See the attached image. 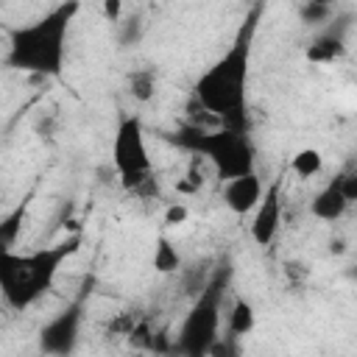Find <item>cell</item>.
I'll return each mask as SVG.
<instances>
[{
    "label": "cell",
    "mask_w": 357,
    "mask_h": 357,
    "mask_svg": "<svg viewBox=\"0 0 357 357\" xmlns=\"http://www.w3.org/2000/svg\"><path fill=\"white\" fill-rule=\"evenodd\" d=\"M265 0H257L245 20L240 22L231 45L220 53L192 84L195 103L220 126L234 131H248V75H251V50L254 33L262 17Z\"/></svg>",
    "instance_id": "obj_1"
},
{
    "label": "cell",
    "mask_w": 357,
    "mask_h": 357,
    "mask_svg": "<svg viewBox=\"0 0 357 357\" xmlns=\"http://www.w3.org/2000/svg\"><path fill=\"white\" fill-rule=\"evenodd\" d=\"M78 11L81 0H61L42 17L8 28L6 67L36 78H59L64 73L70 28Z\"/></svg>",
    "instance_id": "obj_2"
},
{
    "label": "cell",
    "mask_w": 357,
    "mask_h": 357,
    "mask_svg": "<svg viewBox=\"0 0 357 357\" xmlns=\"http://www.w3.org/2000/svg\"><path fill=\"white\" fill-rule=\"evenodd\" d=\"M231 268L218 265L212 268L206 284L192 296V304L178 326V337L173 349L187 357H204L209 354V346L220 337V321H223V298L229 290Z\"/></svg>",
    "instance_id": "obj_5"
},
{
    "label": "cell",
    "mask_w": 357,
    "mask_h": 357,
    "mask_svg": "<svg viewBox=\"0 0 357 357\" xmlns=\"http://www.w3.org/2000/svg\"><path fill=\"white\" fill-rule=\"evenodd\" d=\"M112 165L120 187L137 195L153 192V159L145 139V126L137 114H120L112 137Z\"/></svg>",
    "instance_id": "obj_6"
},
{
    "label": "cell",
    "mask_w": 357,
    "mask_h": 357,
    "mask_svg": "<svg viewBox=\"0 0 357 357\" xmlns=\"http://www.w3.org/2000/svg\"><path fill=\"white\" fill-rule=\"evenodd\" d=\"M312 3H324V6H332V8H335L340 0H312Z\"/></svg>",
    "instance_id": "obj_25"
},
{
    "label": "cell",
    "mask_w": 357,
    "mask_h": 357,
    "mask_svg": "<svg viewBox=\"0 0 357 357\" xmlns=\"http://www.w3.org/2000/svg\"><path fill=\"white\" fill-rule=\"evenodd\" d=\"M324 170V153L318 148H301L290 159V173L298 178H315Z\"/></svg>",
    "instance_id": "obj_15"
},
{
    "label": "cell",
    "mask_w": 357,
    "mask_h": 357,
    "mask_svg": "<svg viewBox=\"0 0 357 357\" xmlns=\"http://www.w3.org/2000/svg\"><path fill=\"white\" fill-rule=\"evenodd\" d=\"M335 8L332 6H324V3H312V0H301L298 6V20L310 28H318V25H326L332 20Z\"/></svg>",
    "instance_id": "obj_17"
},
{
    "label": "cell",
    "mask_w": 357,
    "mask_h": 357,
    "mask_svg": "<svg viewBox=\"0 0 357 357\" xmlns=\"http://www.w3.org/2000/svg\"><path fill=\"white\" fill-rule=\"evenodd\" d=\"M28 204H31V195L22 198L14 209H8V212L0 218V254L17 248L20 234H22V226H25V218H28Z\"/></svg>",
    "instance_id": "obj_13"
},
{
    "label": "cell",
    "mask_w": 357,
    "mask_h": 357,
    "mask_svg": "<svg viewBox=\"0 0 357 357\" xmlns=\"http://www.w3.org/2000/svg\"><path fill=\"white\" fill-rule=\"evenodd\" d=\"M156 86H159V75L153 67H137L126 78V89L137 103H151L156 98Z\"/></svg>",
    "instance_id": "obj_14"
},
{
    "label": "cell",
    "mask_w": 357,
    "mask_h": 357,
    "mask_svg": "<svg viewBox=\"0 0 357 357\" xmlns=\"http://www.w3.org/2000/svg\"><path fill=\"white\" fill-rule=\"evenodd\" d=\"M187 218H190V209L184 204H178V201L165 209V223L167 226H181V223H187Z\"/></svg>",
    "instance_id": "obj_22"
},
{
    "label": "cell",
    "mask_w": 357,
    "mask_h": 357,
    "mask_svg": "<svg viewBox=\"0 0 357 357\" xmlns=\"http://www.w3.org/2000/svg\"><path fill=\"white\" fill-rule=\"evenodd\" d=\"M343 53H346V39H340V36H335V33H329V31H321V33L307 45V50H304V56H307L310 64H332V61L340 59Z\"/></svg>",
    "instance_id": "obj_12"
},
{
    "label": "cell",
    "mask_w": 357,
    "mask_h": 357,
    "mask_svg": "<svg viewBox=\"0 0 357 357\" xmlns=\"http://www.w3.org/2000/svg\"><path fill=\"white\" fill-rule=\"evenodd\" d=\"M103 17L109 22H120L123 20V0H103Z\"/></svg>",
    "instance_id": "obj_23"
},
{
    "label": "cell",
    "mask_w": 357,
    "mask_h": 357,
    "mask_svg": "<svg viewBox=\"0 0 357 357\" xmlns=\"http://www.w3.org/2000/svg\"><path fill=\"white\" fill-rule=\"evenodd\" d=\"M329 251H332V254H343V251H346V240H340V237L335 240V237H332V240H329Z\"/></svg>",
    "instance_id": "obj_24"
},
{
    "label": "cell",
    "mask_w": 357,
    "mask_h": 357,
    "mask_svg": "<svg viewBox=\"0 0 357 357\" xmlns=\"http://www.w3.org/2000/svg\"><path fill=\"white\" fill-rule=\"evenodd\" d=\"M178 268H181L178 248L167 237H156V245H153V271L167 276V273H178Z\"/></svg>",
    "instance_id": "obj_16"
},
{
    "label": "cell",
    "mask_w": 357,
    "mask_h": 357,
    "mask_svg": "<svg viewBox=\"0 0 357 357\" xmlns=\"http://www.w3.org/2000/svg\"><path fill=\"white\" fill-rule=\"evenodd\" d=\"M349 206H351V201L343 195L340 181H337V176H335L332 181H326V184L312 195V201H310V215L318 218V220H324V223H335V220H340V218L346 215Z\"/></svg>",
    "instance_id": "obj_10"
},
{
    "label": "cell",
    "mask_w": 357,
    "mask_h": 357,
    "mask_svg": "<svg viewBox=\"0 0 357 357\" xmlns=\"http://www.w3.org/2000/svg\"><path fill=\"white\" fill-rule=\"evenodd\" d=\"M153 337H156V332H153L148 315H139L137 324L131 326V332L126 335L128 346H134V349H139V351H151V349H153Z\"/></svg>",
    "instance_id": "obj_18"
},
{
    "label": "cell",
    "mask_w": 357,
    "mask_h": 357,
    "mask_svg": "<svg viewBox=\"0 0 357 357\" xmlns=\"http://www.w3.org/2000/svg\"><path fill=\"white\" fill-rule=\"evenodd\" d=\"M257 326V310L248 298H234L229 312H226V335L240 340L245 335H251Z\"/></svg>",
    "instance_id": "obj_11"
},
{
    "label": "cell",
    "mask_w": 357,
    "mask_h": 357,
    "mask_svg": "<svg viewBox=\"0 0 357 357\" xmlns=\"http://www.w3.org/2000/svg\"><path fill=\"white\" fill-rule=\"evenodd\" d=\"M117 25H120V33H117L120 47H128V45H137V42H139V36H142V20H139V17L120 20Z\"/></svg>",
    "instance_id": "obj_20"
},
{
    "label": "cell",
    "mask_w": 357,
    "mask_h": 357,
    "mask_svg": "<svg viewBox=\"0 0 357 357\" xmlns=\"http://www.w3.org/2000/svg\"><path fill=\"white\" fill-rule=\"evenodd\" d=\"M81 324H84V296L70 301L39 329V349L45 354H70L78 346Z\"/></svg>",
    "instance_id": "obj_7"
},
{
    "label": "cell",
    "mask_w": 357,
    "mask_h": 357,
    "mask_svg": "<svg viewBox=\"0 0 357 357\" xmlns=\"http://www.w3.org/2000/svg\"><path fill=\"white\" fill-rule=\"evenodd\" d=\"M137 318H139V312H120L112 324H109V335H117V337H126L128 332H131V326L137 324Z\"/></svg>",
    "instance_id": "obj_21"
},
{
    "label": "cell",
    "mask_w": 357,
    "mask_h": 357,
    "mask_svg": "<svg viewBox=\"0 0 357 357\" xmlns=\"http://www.w3.org/2000/svg\"><path fill=\"white\" fill-rule=\"evenodd\" d=\"M84 237L70 234L53 245H42L36 251H3L0 254V296L11 310L33 307L56 282L61 265L81 251Z\"/></svg>",
    "instance_id": "obj_3"
},
{
    "label": "cell",
    "mask_w": 357,
    "mask_h": 357,
    "mask_svg": "<svg viewBox=\"0 0 357 357\" xmlns=\"http://www.w3.org/2000/svg\"><path fill=\"white\" fill-rule=\"evenodd\" d=\"M170 145L190 151L198 159H206V165L215 170L220 181L245 176L257 170V148L248 137V131L234 128H201V126H184L178 131L162 134Z\"/></svg>",
    "instance_id": "obj_4"
},
{
    "label": "cell",
    "mask_w": 357,
    "mask_h": 357,
    "mask_svg": "<svg viewBox=\"0 0 357 357\" xmlns=\"http://www.w3.org/2000/svg\"><path fill=\"white\" fill-rule=\"evenodd\" d=\"M282 229V178H273L265 190L257 206L251 209V240L262 248H268Z\"/></svg>",
    "instance_id": "obj_8"
},
{
    "label": "cell",
    "mask_w": 357,
    "mask_h": 357,
    "mask_svg": "<svg viewBox=\"0 0 357 357\" xmlns=\"http://www.w3.org/2000/svg\"><path fill=\"white\" fill-rule=\"evenodd\" d=\"M178 273H181V284H184V293L187 296H195L204 284H206V279H209V268H206V262H201V265H192V268H178Z\"/></svg>",
    "instance_id": "obj_19"
},
{
    "label": "cell",
    "mask_w": 357,
    "mask_h": 357,
    "mask_svg": "<svg viewBox=\"0 0 357 357\" xmlns=\"http://www.w3.org/2000/svg\"><path fill=\"white\" fill-rule=\"evenodd\" d=\"M262 178L259 173H245V176H234V178H226L223 181V204L231 215L237 218H245L251 215V209L257 206V201L262 198Z\"/></svg>",
    "instance_id": "obj_9"
}]
</instances>
